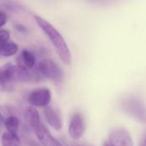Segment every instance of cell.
Listing matches in <instances>:
<instances>
[{"instance_id":"obj_1","label":"cell","mask_w":146,"mask_h":146,"mask_svg":"<svg viewBox=\"0 0 146 146\" xmlns=\"http://www.w3.org/2000/svg\"><path fill=\"white\" fill-rule=\"evenodd\" d=\"M34 20L50 40L62 62L67 65L70 64L72 59L70 50L62 34L50 22H48L42 17L38 15H34Z\"/></svg>"},{"instance_id":"obj_2","label":"cell","mask_w":146,"mask_h":146,"mask_svg":"<svg viewBox=\"0 0 146 146\" xmlns=\"http://www.w3.org/2000/svg\"><path fill=\"white\" fill-rule=\"evenodd\" d=\"M42 75L38 71H33V69H25L17 65L9 66V80L10 83H30L36 82L42 79Z\"/></svg>"},{"instance_id":"obj_3","label":"cell","mask_w":146,"mask_h":146,"mask_svg":"<svg viewBox=\"0 0 146 146\" xmlns=\"http://www.w3.org/2000/svg\"><path fill=\"white\" fill-rule=\"evenodd\" d=\"M38 71L39 74L56 83H60L63 78V73L61 68L50 59H44L38 64Z\"/></svg>"},{"instance_id":"obj_4","label":"cell","mask_w":146,"mask_h":146,"mask_svg":"<svg viewBox=\"0 0 146 146\" xmlns=\"http://www.w3.org/2000/svg\"><path fill=\"white\" fill-rule=\"evenodd\" d=\"M29 127L33 129L38 140L43 146H62L56 139L50 134L49 130L41 121L40 118L30 124Z\"/></svg>"},{"instance_id":"obj_5","label":"cell","mask_w":146,"mask_h":146,"mask_svg":"<svg viewBox=\"0 0 146 146\" xmlns=\"http://www.w3.org/2000/svg\"><path fill=\"white\" fill-rule=\"evenodd\" d=\"M122 106L131 116L140 122L146 123V107L139 99L135 98H126L122 102Z\"/></svg>"},{"instance_id":"obj_6","label":"cell","mask_w":146,"mask_h":146,"mask_svg":"<svg viewBox=\"0 0 146 146\" xmlns=\"http://www.w3.org/2000/svg\"><path fill=\"white\" fill-rule=\"evenodd\" d=\"M51 101V92L48 88H38L27 96V102L31 106L44 108Z\"/></svg>"},{"instance_id":"obj_7","label":"cell","mask_w":146,"mask_h":146,"mask_svg":"<svg viewBox=\"0 0 146 146\" xmlns=\"http://www.w3.org/2000/svg\"><path fill=\"white\" fill-rule=\"evenodd\" d=\"M85 132V120L80 113H75L70 120L68 127L69 136L73 139H80Z\"/></svg>"},{"instance_id":"obj_8","label":"cell","mask_w":146,"mask_h":146,"mask_svg":"<svg viewBox=\"0 0 146 146\" xmlns=\"http://www.w3.org/2000/svg\"><path fill=\"white\" fill-rule=\"evenodd\" d=\"M110 143L113 146H133L130 134L122 128L115 129L112 132Z\"/></svg>"},{"instance_id":"obj_9","label":"cell","mask_w":146,"mask_h":146,"mask_svg":"<svg viewBox=\"0 0 146 146\" xmlns=\"http://www.w3.org/2000/svg\"><path fill=\"white\" fill-rule=\"evenodd\" d=\"M44 116L47 121V123L55 130L59 131L62 127V121L60 115L49 105L43 108Z\"/></svg>"},{"instance_id":"obj_10","label":"cell","mask_w":146,"mask_h":146,"mask_svg":"<svg viewBox=\"0 0 146 146\" xmlns=\"http://www.w3.org/2000/svg\"><path fill=\"white\" fill-rule=\"evenodd\" d=\"M35 56L31 51L22 50L16 57V65L25 69H33L35 65Z\"/></svg>"},{"instance_id":"obj_11","label":"cell","mask_w":146,"mask_h":146,"mask_svg":"<svg viewBox=\"0 0 146 146\" xmlns=\"http://www.w3.org/2000/svg\"><path fill=\"white\" fill-rule=\"evenodd\" d=\"M18 51V45L14 42H6L0 44V58L9 57L16 54Z\"/></svg>"},{"instance_id":"obj_12","label":"cell","mask_w":146,"mask_h":146,"mask_svg":"<svg viewBox=\"0 0 146 146\" xmlns=\"http://www.w3.org/2000/svg\"><path fill=\"white\" fill-rule=\"evenodd\" d=\"M2 146H21V140L17 133H4L2 135Z\"/></svg>"},{"instance_id":"obj_13","label":"cell","mask_w":146,"mask_h":146,"mask_svg":"<svg viewBox=\"0 0 146 146\" xmlns=\"http://www.w3.org/2000/svg\"><path fill=\"white\" fill-rule=\"evenodd\" d=\"M7 132L11 133H17L18 129H19V125H20V121L15 115H9L3 123Z\"/></svg>"},{"instance_id":"obj_14","label":"cell","mask_w":146,"mask_h":146,"mask_svg":"<svg viewBox=\"0 0 146 146\" xmlns=\"http://www.w3.org/2000/svg\"><path fill=\"white\" fill-rule=\"evenodd\" d=\"M9 66L10 63H7L0 68V86H4L10 83Z\"/></svg>"},{"instance_id":"obj_15","label":"cell","mask_w":146,"mask_h":146,"mask_svg":"<svg viewBox=\"0 0 146 146\" xmlns=\"http://www.w3.org/2000/svg\"><path fill=\"white\" fill-rule=\"evenodd\" d=\"M10 38V33L9 31L6 29H2L0 30V44L6 43L9 40Z\"/></svg>"},{"instance_id":"obj_16","label":"cell","mask_w":146,"mask_h":146,"mask_svg":"<svg viewBox=\"0 0 146 146\" xmlns=\"http://www.w3.org/2000/svg\"><path fill=\"white\" fill-rule=\"evenodd\" d=\"M8 112V108L7 107H3V106H0V125H3L4 121H5V119L8 117H6L4 115L3 113H6Z\"/></svg>"},{"instance_id":"obj_17","label":"cell","mask_w":146,"mask_h":146,"mask_svg":"<svg viewBox=\"0 0 146 146\" xmlns=\"http://www.w3.org/2000/svg\"><path fill=\"white\" fill-rule=\"evenodd\" d=\"M7 22V15L4 12L0 11V27L4 26Z\"/></svg>"},{"instance_id":"obj_18","label":"cell","mask_w":146,"mask_h":146,"mask_svg":"<svg viewBox=\"0 0 146 146\" xmlns=\"http://www.w3.org/2000/svg\"><path fill=\"white\" fill-rule=\"evenodd\" d=\"M92 1L97 2V3H101V4H111V3H114L115 2H119L120 0H92Z\"/></svg>"},{"instance_id":"obj_19","label":"cell","mask_w":146,"mask_h":146,"mask_svg":"<svg viewBox=\"0 0 146 146\" xmlns=\"http://www.w3.org/2000/svg\"><path fill=\"white\" fill-rule=\"evenodd\" d=\"M15 27H16L17 30H19V31H21V32H22V33H26V32H27L26 27H23V26H21V25H17Z\"/></svg>"},{"instance_id":"obj_20","label":"cell","mask_w":146,"mask_h":146,"mask_svg":"<svg viewBox=\"0 0 146 146\" xmlns=\"http://www.w3.org/2000/svg\"><path fill=\"white\" fill-rule=\"evenodd\" d=\"M139 146H146V136L145 138L144 139V140L141 142V144H140V145Z\"/></svg>"},{"instance_id":"obj_21","label":"cell","mask_w":146,"mask_h":146,"mask_svg":"<svg viewBox=\"0 0 146 146\" xmlns=\"http://www.w3.org/2000/svg\"><path fill=\"white\" fill-rule=\"evenodd\" d=\"M104 146H113L110 142H105L104 143Z\"/></svg>"},{"instance_id":"obj_22","label":"cell","mask_w":146,"mask_h":146,"mask_svg":"<svg viewBox=\"0 0 146 146\" xmlns=\"http://www.w3.org/2000/svg\"><path fill=\"white\" fill-rule=\"evenodd\" d=\"M0 131H1V128H0Z\"/></svg>"}]
</instances>
